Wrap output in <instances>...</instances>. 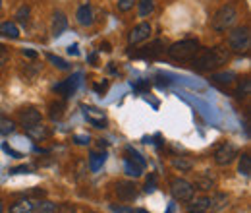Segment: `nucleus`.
<instances>
[{
  "instance_id": "a19ab883",
  "label": "nucleus",
  "mask_w": 251,
  "mask_h": 213,
  "mask_svg": "<svg viewBox=\"0 0 251 213\" xmlns=\"http://www.w3.org/2000/svg\"><path fill=\"white\" fill-rule=\"evenodd\" d=\"M12 175H22V173H29V167L27 165H22V167H14L12 171H10Z\"/></svg>"
},
{
  "instance_id": "f257e3e1",
  "label": "nucleus",
  "mask_w": 251,
  "mask_h": 213,
  "mask_svg": "<svg viewBox=\"0 0 251 213\" xmlns=\"http://www.w3.org/2000/svg\"><path fill=\"white\" fill-rule=\"evenodd\" d=\"M193 61V68L199 72H209L222 66L228 61V51L222 47H213V49H199V53L191 59Z\"/></svg>"
},
{
  "instance_id": "b1692460",
  "label": "nucleus",
  "mask_w": 251,
  "mask_h": 213,
  "mask_svg": "<svg viewBox=\"0 0 251 213\" xmlns=\"http://www.w3.org/2000/svg\"><path fill=\"white\" fill-rule=\"evenodd\" d=\"M238 173H240V175H244V177H250V175H251V157H250V153H244V155L240 157Z\"/></svg>"
},
{
  "instance_id": "4468645a",
  "label": "nucleus",
  "mask_w": 251,
  "mask_h": 213,
  "mask_svg": "<svg viewBox=\"0 0 251 213\" xmlns=\"http://www.w3.org/2000/svg\"><path fill=\"white\" fill-rule=\"evenodd\" d=\"M75 18H77V24H79V26H83V28L93 26L95 20H93V10H91V6H89V4H83V6L77 10Z\"/></svg>"
},
{
  "instance_id": "c03bdc74",
  "label": "nucleus",
  "mask_w": 251,
  "mask_h": 213,
  "mask_svg": "<svg viewBox=\"0 0 251 213\" xmlns=\"http://www.w3.org/2000/svg\"><path fill=\"white\" fill-rule=\"evenodd\" d=\"M68 53H70V55H74V57H77V55H79L77 45H70V47H68Z\"/></svg>"
},
{
  "instance_id": "e433bc0d",
  "label": "nucleus",
  "mask_w": 251,
  "mask_h": 213,
  "mask_svg": "<svg viewBox=\"0 0 251 213\" xmlns=\"http://www.w3.org/2000/svg\"><path fill=\"white\" fill-rule=\"evenodd\" d=\"M54 213H75V208H72L70 204H62V206H56Z\"/></svg>"
},
{
  "instance_id": "7ed1b4c3",
  "label": "nucleus",
  "mask_w": 251,
  "mask_h": 213,
  "mask_svg": "<svg viewBox=\"0 0 251 213\" xmlns=\"http://www.w3.org/2000/svg\"><path fill=\"white\" fill-rule=\"evenodd\" d=\"M236 18H238L236 6L234 4H224V6H220L219 10L215 12V16L211 20V28L215 31H219V33H222V31L230 30L234 26Z\"/></svg>"
},
{
  "instance_id": "4be33fe9",
  "label": "nucleus",
  "mask_w": 251,
  "mask_h": 213,
  "mask_svg": "<svg viewBox=\"0 0 251 213\" xmlns=\"http://www.w3.org/2000/svg\"><path fill=\"white\" fill-rule=\"evenodd\" d=\"M31 208H33V202L25 198V200H20V202L12 204L10 206V213H31Z\"/></svg>"
},
{
  "instance_id": "6e6552de",
  "label": "nucleus",
  "mask_w": 251,
  "mask_h": 213,
  "mask_svg": "<svg viewBox=\"0 0 251 213\" xmlns=\"http://www.w3.org/2000/svg\"><path fill=\"white\" fill-rule=\"evenodd\" d=\"M151 31H153V28H151V24H147V22L135 26L133 30L129 31V37H127L129 45H139V43L147 41V39L151 37Z\"/></svg>"
},
{
  "instance_id": "79ce46f5",
  "label": "nucleus",
  "mask_w": 251,
  "mask_h": 213,
  "mask_svg": "<svg viewBox=\"0 0 251 213\" xmlns=\"http://www.w3.org/2000/svg\"><path fill=\"white\" fill-rule=\"evenodd\" d=\"M74 140H75L79 146H87V144H89V136H75Z\"/></svg>"
},
{
  "instance_id": "a18cd8bd",
  "label": "nucleus",
  "mask_w": 251,
  "mask_h": 213,
  "mask_svg": "<svg viewBox=\"0 0 251 213\" xmlns=\"http://www.w3.org/2000/svg\"><path fill=\"white\" fill-rule=\"evenodd\" d=\"M100 51H104V53H110V51H112L110 43H106V41H104V43H100Z\"/></svg>"
},
{
  "instance_id": "aec40b11",
  "label": "nucleus",
  "mask_w": 251,
  "mask_h": 213,
  "mask_svg": "<svg viewBox=\"0 0 251 213\" xmlns=\"http://www.w3.org/2000/svg\"><path fill=\"white\" fill-rule=\"evenodd\" d=\"M0 33L4 37H8V39H18L20 37V30H18V26L14 22H2L0 24Z\"/></svg>"
},
{
  "instance_id": "9b49d317",
  "label": "nucleus",
  "mask_w": 251,
  "mask_h": 213,
  "mask_svg": "<svg viewBox=\"0 0 251 213\" xmlns=\"http://www.w3.org/2000/svg\"><path fill=\"white\" fill-rule=\"evenodd\" d=\"M18 119H20V124H22L24 128H27V126H33V124H37V122H43V117H41V113H39L35 107H25V109H22Z\"/></svg>"
},
{
  "instance_id": "39448f33",
  "label": "nucleus",
  "mask_w": 251,
  "mask_h": 213,
  "mask_svg": "<svg viewBox=\"0 0 251 213\" xmlns=\"http://www.w3.org/2000/svg\"><path fill=\"white\" fill-rule=\"evenodd\" d=\"M170 192H172L174 200L189 202V200H193L195 188H193V184L188 183L186 179H172V181H170Z\"/></svg>"
},
{
  "instance_id": "c85d7f7f",
  "label": "nucleus",
  "mask_w": 251,
  "mask_h": 213,
  "mask_svg": "<svg viewBox=\"0 0 251 213\" xmlns=\"http://www.w3.org/2000/svg\"><path fill=\"white\" fill-rule=\"evenodd\" d=\"M47 59L52 62L56 68H60V70H68V68H70V66H68V62L62 61V59H60V57H56V55H52V53H47Z\"/></svg>"
},
{
  "instance_id": "dca6fc26",
  "label": "nucleus",
  "mask_w": 251,
  "mask_h": 213,
  "mask_svg": "<svg viewBox=\"0 0 251 213\" xmlns=\"http://www.w3.org/2000/svg\"><path fill=\"white\" fill-rule=\"evenodd\" d=\"M228 206V196L226 194H213V196H209V210L211 212H219L222 208H226Z\"/></svg>"
},
{
  "instance_id": "1a4fd4ad",
  "label": "nucleus",
  "mask_w": 251,
  "mask_h": 213,
  "mask_svg": "<svg viewBox=\"0 0 251 213\" xmlns=\"http://www.w3.org/2000/svg\"><path fill=\"white\" fill-rule=\"evenodd\" d=\"M114 192H116L118 200H122V202H131V200L137 198V186L131 181H120V183L116 184Z\"/></svg>"
},
{
  "instance_id": "58836bf2",
  "label": "nucleus",
  "mask_w": 251,
  "mask_h": 213,
  "mask_svg": "<svg viewBox=\"0 0 251 213\" xmlns=\"http://www.w3.org/2000/svg\"><path fill=\"white\" fill-rule=\"evenodd\" d=\"M110 210L114 213H131V208H126V206H110Z\"/></svg>"
},
{
  "instance_id": "c756f323",
  "label": "nucleus",
  "mask_w": 251,
  "mask_h": 213,
  "mask_svg": "<svg viewBox=\"0 0 251 213\" xmlns=\"http://www.w3.org/2000/svg\"><path fill=\"white\" fill-rule=\"evenodd\" d=\"M16 20L20 22V24H25L27 20H29V6H22L20 10H18V14H16Z\"/></svg>"
},
{
  "instance_id": "f3484780",
  "label": "nucleus",
  "mask_w": 251,
  "mask_h": 213,
  "mask_svg": "<svg viewBox=\"0 0 251 213\" xmlns=\"http://www.w3.org/2000/svg\"><path fill=\"white\" fill-rule=\"evenodd\" d=\"M56 212V204L50 200H37L33 202L31 213H54Z\"/></svg>"
},
{
  "instance_id": "0eeeda50",
  "label": "nucleus",
  "mask_w": 251,
  "mask_h": 213,
  "mask_svg": "<svg viewBox=\"0 0 251 213\" xmlns=\"http://www.w3.org/2000/svg\"><path fill=\"white\" fill-rule=\"evenodd\" d=\"M83 109V117L87 119L89 124H93L95 128H106V113L104 111H100V109H97V107H89V105H83L81 107Z\"/></svg>"
},
{
  "instance_id": "423d86ee",
  "label": "nucleus",
  "mask_w": 251,
  "mask_h": 213,
  "mask_svg": "<svg viewBox=\"0 0 251 213\" xmlns=\"http://www.w3.org/2000/svg\"><path fill=\"white\" fill-rule=\"evenodd\" d=\"M215 163L220 165V167H226V165H230L236 157H238V148L234 146V144H230V142H224V144H220L219 148L215 150Z\"/></svg>"
},
{
  "instance_id": "ddd939ff",
  "label": "nucleus",
  "mask_w": 251,
  "mask_h": 213,
  "mask_svg": "<svg viewBox=\"0 0 251 213\" xmlns=\"http://www.w3.org/2000/svg\"><path fill=\"white\" fill-rule=\"evenodd\" d=\"M24 130H25V134H27L31 140H37V142H43V140H47V138L50 136V130H49L43 122H37V124L27 126V128H24Z\"/></svg>"
},
{
  "instance_id": "5701e85b",
  "label": "nucleus",
  "mask_w": 251,
  "mask_h": 213,
  "mask_svg": "<svg viewBox=\"0 0 251 213\" xmlns=\"http://www.w3.org/2000/svg\"><path fill=\"white\" fill-rule=\"evenodd\" d=\"M126 159L127 161H131L133 165H137V167H141V169H145V159L141 157V153H137L133 148H126Z\"/></svg>"
},
{
  "instance_id": "c9c22d12",
  "label": "nucleus",
  "mask_w": 251,
  "mask_h": 213,
  "mask_svg": "<svg viewBox=\"0 0 251 213\" xmlns=\"http://www.w3.org/2000/svg\"><path fill=\"white\" fill-rule=\"evenodd\" d=\"M149 88H151V84L149 82H137L135 86H133V90L137 93H145V91H149Z\"/></svg>"
},
{
  "instance_id": "6ab92c4d",
  "label": "nucleus",
  "mask_w": 251,
  "mask_h": 213,
  "mask_svg": "<svg viewBox=\"0 0 251 213\" xmlns=\"http://www.w3.org/2000/svg\"><path fill=\"white\" fill-rule=\"evenodd\" d=\"M160 51H162V41H153V43L147 45L143 51L135 53V57H149V59H155Z\"/></svg>"
},
{
  "instance_id": "09e8293b",
  "label": "nucleus",
  "mask_w": 251,
  "mask_h": 213,
  "mask_svg": "<svg viewBox=\"0 0 251 213\" xmlns=\"http://www.w3.org/2000/svg\"><path fill=\"white\" fill-rule=\"evenodd\" d=\"M89 61H91L95 64V62H97V55H91V57H89Z\"/></svg>"
},
{
  "instance_id": "72a5a7b5",
  "label": "nucleus",
  "mask_w": 251,
  "mask_h": 213,
  "mask_svg": "<svg viewBox=\"0 0 251 213\" xmlns=\"http://www.w3.org/2000/svg\"><path fill=\"white\" fill-rule=\"evenodd\" d=\"M157 188V175H149V179H147V183H145V192H153Z\"/></svg>"
},
{
  "instance_id": "f8f14e48",
  "label": "nucleus",
  "mask_w": 251,
  "mask_h": 213,
  "mask_svg": "<svg viewBox=\"0 0 251 213\" xmlns=\"http://www.w3.org/2000/svg\"><path fill=\"white\" fill-rule=\"evenodd\" d=\"M79 78H81V74H75V76L68 78L66 82H62V84L54 86V93H58V95H64V97L72 95V93L77 90V86H79Z\"/></svg>"
},
{
  "instance_id": "f03ea898",
  "label": "nucleus",
  "mask_w": 251,
  "mask_h": 213,
  "mask_svg": "<svg viewBox=\"0 0 251 213\" xmlns=\"http://www.w3.org/2000/svg\"><path fill=\"white\" fill-rule=\"evenodd\" d=\"M199 49H201V45H199L197 39H184V41H178V43L170 45L168 55H170V59H174V61L188 62L199 53Z\"/></svg>"
},
{
  "instance_id": "2eb2a0df",
  "label": "nucleus",
  "mask_w": 251,
  "mask_h": 213,
  "mask_svg": "<svg viewBox=\"0 0 251 213\" xmlns=\"http://www.w3.org/2000/svg\"><path fill=\"white\" fill-rule=\"evenodd\" d=\"M66 30H68V18L64 16L62 12H56L54 18H52V35L60 37Z\"/></svg>"
},
{
  "instance_id": "9d476101",
  "label": "nucleus",
  "mask_w": 251,
  "mask_h": 213,
  "mask_svg": "<svg viewBox=\"0 0 251 213\" xmlns=\"http://www.w3.org/2000/svg\"><path fill=\"white\" fill-rule=\"evenodd\" d=\"M215 186H217V177H215L213 173H209V171L199 173V175L195 177V183H193V188H197V190H201V192H209V190H213Z\"/></svg>"
},
{
  "instance_id": "4c0bfd02",
  "label": "nucleus",
  "mask_w": 251,
  "mask_h": 213,
  "mask_svg": "<svg viewBox=\"0 0 251 213\" xmlns=\"http://www.w3.org/2000/svg\"><path fill=\"white\" fill-rule=\"evenodd\" d=\"M8 62V53H6V47L0 45V70L4 68V64Z\"/></svg>"
},
{
  "instance_id": "f704fd0d",
  "label": "nucleus",
  "mask_w": 251,
  "mask_h": 213,
  "mask_svg": "<svg viewBox=\"0 0 251 213\" xmlns=\"http://www.w3.org/2000/svg\"><path fill=\"white\" fill-rule=\"evenodd\" d=\"M133 4H135V0H118V10L120 12H129L133 8Z\"/></svg>"
},
{
  "instance_id": "49530a36",
  "label": "nucleus",
  "mask_w": 251,
  "mask_h": 213,
  "mask_svg": "<svg viewBox=\"0 0 251 213\" xmlns=\"http://www.w3.org/2000/svg\"><path fill=\"white\" fill-rule=\"evenodd\" d=\"M2 150H4V152H6V153H12V155H16V157H20V153H16V152H14V150H12V148H8L6 144L2 146Z\"/></svg>"
},
{
  "instance_id": "412c9836",
  "label": "nucleus",
  "mask_w": 251,
  "mask_h": 213,
  "mask_svg": "<svg viewBox=\"0 0 251 213\" xmlns=\"http://www.w3.org/2000/svg\"><path fill=\"white\" fill-rule=\"evenodd\" d=\"M64 111H66V103H64V101H54V103H50V107H49V117H50L52 121H60Z\"/></svg>"
},
{
  "instance_id": "3c124183",
  "label": "nucleus",
  "mask_w": 251,
  "mask_h": 213,
  "mask_svg": "<svg viewBox=\"0 0 251 213\" xmlns=\"http://www.w3.org/2000/svg\"><path fill=\"white\" fill-rule=\"evenodd\" d=\"M0 213H4V204H2V200H0Z\"/></svg>"
},
{
  "instance_id": "bb28decb",
  "label": "nucleus",
  "mask_w": 251,
  "mask_h": 213,
  "mask_svg": "<svg viewBox=\"0 0 251 213\" xmlns=\"http://www.w3.org/2000/svg\"><path fill=\"white\" fill-rule=\"evenodd\" d=\"M124 169H126V175H127V177H133V179L141 177V173H143V169H141V167L133 165V163H131V161H127V159H124Z\"/></svg>"
},
{
  "instance_id": "a211bd4d",
  "label": "nucleus",
  "mask_w": 251,
  "mask_h": 213,
  "mask_svg": "<svg viewBox=\"0 0 251 213\" xmlns=\"http://www.w3.org/2000/svg\"><path fill=\"white\" fill-rule=\"evenodd\" d=\"M89 171L91 173H97L102 165H104V161H106V153H97V152H91L89 153Z\"/></svg>"
},
{
  "instance_id": "8fccbe9b",
  "label": "nucleus",
  "mask_w": 251,
  "mask_h": 213,
  "mask_svg": "<svg viewBox=\"0 0 251 213\" xmlns=\"http://www.w3.org/2000/svg\"><path fill=\"white\" fill-rule=\"evenodd\" d=\"M189 213H207V212H203V210H191Z\"/></svg>"
},
{
  "instance_id": "de8ad7c7",
  "label": "nucleus",
  "mask_w": 251,
  "mask_h": 213,
  "mask_svg": "<svg viewBox=\"0 0 251 213\" xmlns=\"http://www.w3.org/2000/svg\"><path fill=\"white\" fill-rule=\"evenodd\" d=\"M131 213H149V212H145V210H131Z\"/></svg>"
},
{
  "instance_id": "37998d69",
  "label": "nucleus",
  "mask_w": 251,
  "mask_h": 213,
  "mask_svg": "<svg viewBox=\"0 0 251 213\" xmlns=\"http://www.w3.org/2000/svg\"><path fill=\"white\" fill-rule=\"evenodd\" d=\"M22 53H24V57H29V59H37V53H35V51H31V49H24Z\"/></svg>"
},
{
  "instance_id": "ea45409f",
  "label": "nucleus",
  "mask_w": 251,
  "mask_h": 213,
  "mask_svg": "<svg viewBox=\"0 0 251 213\" xmlns=\"http://www.w3.org/2000/svg\"><path fill=\"white\" fill-rule=\"evenodd\" d=\"M93 90H95L97 93H100V95H102V93H104L106 90H108V82H102V84H95Z\"/></svg>"
},
{
  "instance_id": "393cba45",
  "label": "nucleus",
  "mask_w": 251,
  "mask_h": 213,
  "mask_svg": "<svg viewBox=\"0 0 251 213\" xmlns=\"http://www.w3.org/2000/svg\"><path fill=\"white\" fill-rule=\"evenodd\" d=\"M137 8H139V16L141 18H147L155 10V0H139L137 2Z\"/></svg>"
},
{
  "instance_id": "2f4dec72",
  "label": "nucleus",
  "mask_w": 251,
  "mask_h": 213,
  "mask_svg": "<svg viewBox=\"0 0 251 213\" xmlns=\"http://www.w3.org/2000/svg\"><path fill=\"white\" fill-rule=\"evenodd\" d=\"M172 165H174L176 169H180V171H186V173L191 171V163L186 161V159H182V157H180V159H174V161H172Z\"/></svg>"
},
{
  "instance_id": "473e14b6",
  "label": "nucleus",
  "mask_w": 251,
  "mask_h": 213,
  "mask_svg": "<svg viewBox=\"0 0 251 213\" xmlns=\"http://www.w3.org/2000/svg\"><path fill=\"white\" fill-rule=\"evenodd\" d=\"M250 88H251L250 78H244V86L238 88V97H248L250 95Z\"/></svg>"
},
{
  "instance_id": "603ef678",
  "label": "nucleus",
  "mask_w": 251,
  "mask_h": 213,
  "mask_svg": "<svg viewBox=\"0 0 251 213\" xmlns=\"http://www.w3.org/2000/svg\"><path fill=\"white\" fill-rule=\"evenodd\" d=\"M0 10H2V0H0Z\"/></svg>"
},
{
  "instance_id": "cd10ccee",
  "label": "nucleus",
  "mask_w": 251,
  "mask_h": 213,
  "mask_svg": "<svg viewBox=\"0 0 251 213\" xmlns=\"http://www.w3.org/2000/svg\"><path fill=\"white\" fill-rule=\"evenodd\" d=\"M234 78H236L234 72H224V74H215V76H213V80L219 82V84H232Z\"/></svg>"
},
{
  "instance_id": "a878e982",
  "label": "nucleus",
  "mask_w": 251,
  "mask_h": 213,
  "mask_svg": "<svg viewBox=\"0 0 251 213\" xmlns=\"http://www.w3.org/2000/svg\"><path fill=\"white\" fill-rule=\"evenodd\" d=\"M16 130V122L12 121V119H8V117H4V115H0V134H12Z\"/></svg>"
},
{
  "instance_id": "20e7f679",
  "label": "nucleus",
  "mask_w": 251,
  "mask_h": 213,
  "mask_svg": "<svg viewBox=\"0 0 251 213\" xmlns=\"http://www.w3.org/2000/svg\"><path fill=\"white\" fill-rule=\"evenodd\" d=\"M250 28L242 26V28H236L228 33V47L234 51V53H246L250 49Z\"/></svg>"
},
{
  "instance_id": "7c9ffc66",
  "label": "nucleus",
  "mask_w": 251,
  "mask_h": 213,
  "mask_svg": "<svg viewBox=\"0 0 251 213\" xmlns=\"http://www.w3.org/2000/svg\"><path fill=\"white\" fill-rule=\"evenodd\" d=\"M191 210H209V196L197 198V200L191 204Z\"/></svg>"
},
{
  "instance_id": "864d4df0",
  "label": "nucleus",
  "mask_w": 251,
  "mask_h": 213,
  "mask_svg": "<svg viewBox=\"0 0 251 213\" xmlns=\"http://www.w3.org/2000/svg\"><path fill=\"white\" fill-rule=\"evenodd\" d=\"M89 213H97V212H89Z\"/></svg>"
}]
</instances>
